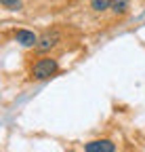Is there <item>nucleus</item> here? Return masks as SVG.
Returning a JSON list of instances; mask_svg holds the SVG:
<instances>
[{"instance_id": "2", "label": "nucleus", "mask_w": 145, "mask_h": 152, "mask_svg": "<svg viewBox=\"0 0 145 152\" xmlns=\"http://www.w3.org/2000/svg\"><path fill=\"white\" fill-rule=\"evenodd\" d=\"M61 42V34L57 30H48L38 38V45H36V53H48L53 51L57 45Z\"/></svg>"}, {"instance_id": "1", "label": "nucleus", "mask_w": 145, "mask_h": 152, "mask_svg": "<svg viewBox=\"0 0 145 152\" xmlns=\"http://www.w3.org/2000/svg\"><path fill=\"white\" fill-rule=\"evenodd\" d=\"M57 74H59V61L50 55L38 57L34 61V66L30 68V78L32 80H48Z\"/></svg>"}, {"instance_id": "7", "label": "nucleus", "mask_w": 145, "mask_h": 152, "mask_svg": "<svg viewBox=\"0 0 145 152\" xmlns=\"http://www.w3.org/2000/svg\"><path fill=\"white\" fill-rule=\"evenodd\" d=\"M0 4H2V9H6V11H21L23 9V2L21 0H0Z\"/></svg>"}, {"instance_id": "5", "label": "nucleus", "mask_w": 145, "mask_h": 152, "mask_svg": "<svg viewBox=\"0 0 145 152\" xmlns=\"http://www.w3.org/2000/svg\"><path fill=\"white\" fill-rule=\"evenodd\" d=\"M112 15L114 17H124V15H128V11H131V0H114L112 2Z\"/></svg>"}, {"instance_id": "3", "label": "nucleus", "mask_w": 145, "mask_h": 152, "mask_svg": "<svg viewBox=\"0 0 145 152\" xmlns=\"http://www.w3.org/2000/svg\"><path fill=\"white\" fill-rule=\"evenodd\" d=\"M13 38L17 45H21L23 49H36V45H38V34L32 32V30H25V28H19L13 32Z\"/></svg>"}, {"instance_id": "6", "label": "nucleus", "mask_w": 145, "mask_h": 152, "mask_svg": "<svg viewBox=\"0 0 145 152\" xmlns=\"http://www.w3.org/2000/svg\"><path fill=\"white\" fill-rule=\"evenodd\" d=\"M112 2H114V0H90L88 9L93 11L95 15H103V13H107L112 9Z\"/></svg>"}, {"instance_id": "4", "label": "nucleus", "mask_w": 145, "mask_h": 152, "mask_svg": "<svg viewBox=\"0 0 145 152\" xmlns=\"http://www.w3.org/2000/svg\"><path fill=\"white\" fill-rule=\"evenodd\" d=\"M84 152H116V144L107 137L90 140V142L84 144Z\"/></svg>"}, {"instance_id": "8", "label": "nucleus", "mask_w": 145, "mask_h": 152, "mask_svg": "<svg viewBox=\"0 0 145 152\" xmlns=\"http://www.w3.org/2000/svg\"><path fill=\"white\" fill-rule=\"evenodd\" d=\"M69 152H74V150H69Z\"/></svg>"}]
</instances>
